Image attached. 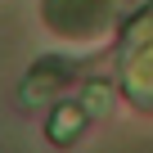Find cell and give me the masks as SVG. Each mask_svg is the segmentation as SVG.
I'll return each instance as SVG.
<instances>
[{"label": "cell", "instance_id": "6da1fadb", "mask_svg": "<svg viewBox=\"0 0 153 153\" xmlns=\"http://www.w3.org/2000/svg\"><path fill=\"white\" fill-rule=\"evenodd\" d=\"M81 126H86V104H59L50 117V140L68 144V140L81 135Z\"/></svg>", "mask_w": 153, "mask_h": 153}, {"label": "cell", "instance_id": "7a4b0ae2", "mask_svg": "<svg viewBox=\"0 0 153 153\" xmlns=\"http://www.w3.org/2000/svg\"><path fill=\"white\" fill-rule=\"evenodd\" d=\"M108 108V86H90L86 90V113H104Z\"/></svg>", "mask_w": 153, "mask_h": 153}]
</instances>
